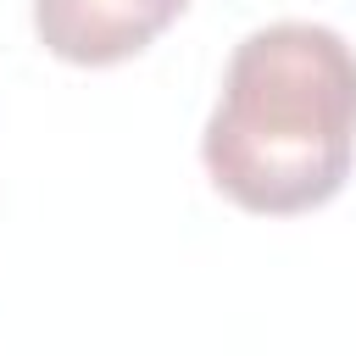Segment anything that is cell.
<instances>
[{"instance_id":"2","label":"cell","mask_w":356,"mask_h":356,"mask_svg":"<svg viewBox=\"0 0 356 356\" xmlns=\"http://www.w3.org/2000/svg\"><path fill=\"white\" fill-rule=\"evenodd\" d=\"M189 0H33V33L72 67H117L150 50Z\"/></svg>"},{"instance_id":"1","label":"cell","mask_w":356,"mask_h":356,"mask_svg":"<svg viewBox=\"0 0 356 356\" xmlns=\"http://www.w3.org/2000/svg\"><path fill=\"white\" fill-rule=\"evenodd\" d=\"M211 184L256 217L328 206L356 161V50L328 22H267L222 67L200 134Z\"/></svg>"}]
</instances>
